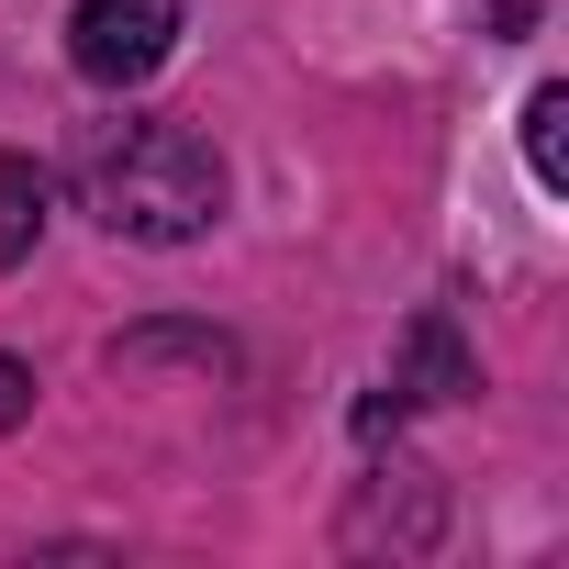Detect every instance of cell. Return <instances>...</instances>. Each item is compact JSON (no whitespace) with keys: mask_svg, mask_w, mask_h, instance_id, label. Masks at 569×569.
Returning a JSON list of instances; mask_svg holds the SVG:
<instances>
[{"mask_svg":"<svg viewBox=\"0 0 569 569\" xmlns=\"http://www.w3.org/2000/svg\"><path fill=\"white\" fill-rule=\"evenodd\" d=\"M79 190H90V212H101L112 234H134V246H190V234H212V212H223V157H212L190 123H101L90 157H79Z\"/></svg>","mask_w":569,"mask_h":569,"instance_id":"6da1fadb","label":"cell"},{"mask_svg":"<svg viewBox=\"0 0 569 569\" xmlns=\"http://www.w3.org/2000/svg\"><path fill=\"white\" fill-rule=\"evenodd\" d=\"M179 57V0H79L68 12V68L90 90H146Z\"/></svg>","mask_w":569,"mask_h":569,"instance_id":"7a4b0ae2","label":"cell"},{"mask_svg":"<svg viewBox=\"0 0 569 569\" xmlns=\"http://www.w3.org/2000/svg\"><path fill=\"white\" fill-rule=\"evenodd\" d=\"M458 391H480V369L458 358L447 313H425V325H413V347H402V369H391V402H458Z\"/></svg>","mask_w":569,"mask_h":569,"instance_id":"3957f363","label":"cell"},{"mask_svg":"<svg viewBox=\"0 0 569 569\" xmlns=\"http://www.w3.org/2000/svg\"><path fill=\"white\" fill-rule=\"evenodd\" d=\"M46 234V168L34 157H0V279H12Z\"/></svg>","mask_w":569,"mask_h":569,"instance_id":"277c9868","label":"cell"},{"mask_svg":"<svg viewBox=\"0 0 569 569\" xmlns=\"http://www.w3.org/2000/svg\"><path fill=\"white\" fill-rule=\"evenodd\" d=\"M525 168H536V190H569V90L525 101Z\"/></svg>","mask_w":569,"mask_h":569,"instance_id":"5b68a950","label":"cell"},{"mask_svg":"<svg viewBox=\"0 0 569 569\" xmlns=\"http://www.w3.org/2000/svg\"><path fill=\"white\" fill-rule=\"evenodd\" d=\"M12 425H34V369L0 358V436H12Z\"/></svg>","mask_w":569,"mask_h":569,"instance_id":"8992f818","label":"cell"}]
</instances>
